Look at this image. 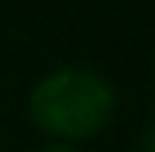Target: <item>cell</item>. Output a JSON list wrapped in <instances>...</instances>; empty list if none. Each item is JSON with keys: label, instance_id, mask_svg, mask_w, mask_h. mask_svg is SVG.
<instances>
[{"label": "cell", "instance_id": "6da1fadb", "mask_svg": "<svg viewBox=\"0 0 155 152\" xmlns=\"http://www.w3.org/2000/svg\"><path fill=\"white\" fill-rule=\"evenodd\" d=\"M117 114V90L97 69L62 66L45 73L28 93V118L48 138L83 142L93 138Z\"/></svg>", "mask_w": 155, "mask_h": 152}, {"label": "cell", "instance_id": "7a4b0ae2", "mask_svg": "<svg viewBox=\"0 0 155 152\" xmlns=\"http://www.w3.org/2000/svg\"><path fill=\"white\" fill-rule=\"evenodd\" d=\"M134 152H155V111H152L148 124H145V131H141V138H138V145H134Z\"/></svg>", "mask_w": 155, "mask_h": 152}, {"label": "cell", "instance_id": "3957f363", "mask_svg": "<svg viewBox=\"0 0 155 152\" xmlns=\"http://www.w3.org/2000/svg\"><path fill=\"white\" fill-rule=\"evenodd\" d=\"M38 152H79V149H72V145H45Z\"/></svg>", "mask_w": 155, "mask_h": 152}, {"label": "cell", "instance_id": "277c9868", "mask_svg": "<svg viewBox=\"0 0 155 152\" xmlns=\"http://www.w3.org/2000/svg\"><path fill=\"white\" fill-rule=\"evenodd\" d=\"M152 76H155V66H152Z\"/></svg>", "mask_w": 155, "mask_h": 152}]
</instances>
